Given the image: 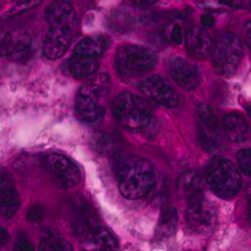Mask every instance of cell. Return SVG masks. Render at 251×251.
<instances>
[{
  "label": "cell",
  "instance_id": "1",
  "mask_svg": "<svg viewBox=\"0 0 251 251\" xmlns=\"http://www.w3.org/2000/svg\"><path fill=\"white\" fill-rule=\"evenodd\" d=\"M116 174L121 194L129 200L145 197L155 185L153 165L142 157L123 158L117 165Z\"/></svg>",
  "mask_w": 251,
  "mask_h": 251
},
{
  "label": "cell",
  "instance_id": "2",
  "mask_svg": "<svg viewBox=\"0 0 251 251\" xmlns=\"http://www.w3.org/2000/svg\"><path fill=\"white\" fill-rule=\"evenodd\" d=\"M112 113L121 126L133 131L146 128L152 119L150 102L131 93H123L113 100Z\"/></svg>",
  "mask_w": 251,
  "mask_h": 251
},
{
  "label": "cell",
  "instance_id": "3",
  "mask_svg": "<svg viewBox=\"0 0 251 251\" xmlns=\"http://www.w3.org/2000/svg\"><path fill=\"white\" fill-rule=\"evenodd\" d=\"M204 177L211 190L220 198L234 197L241 187V176L234 164L225 158H214L209 162Z\"/></svg>",
  "mask_w": 251,
  "mask_h": 251
},
{
  "label": "cell",
  "instance_id": "4",
  "mask_svg": "<svg viewBox=\"0 0 251 251\" xmlns=\"http://www.w3.org/2000/svg\"><path fill=\"white\" fill-rule=\"evenodd\" d=\"M157 57L148 48L135 45L120 47L115 54V66L122 76H136L153 69Z\"/></svg>",
  "mask_w": 251,
  "mask_h": 251
},
{
  "label": "cell",
  "instance_id": "5",
  "mask_svg": "<svg viewBox=\"0 0 251 251\" xmlns=\"http://www.w3.org/2000/svg\"><path fill=\"white\" fill-rule=\"evenodd\" d=\"M211 56L216 72L223 75H232L243 57V47L240 38L231 32L220 35L212 46Z\"/></svg>",
  "mask_w": 251,
  "mask_h": 251
},
{
  "label": "cell",
  "instance_id": "6",
  "mask_svg": "<svg viewBox=\"0 0 251 251\" xmlns=\"http://www.w3.org/2000/svg\"><path fill=\"white\" fill-rule=\"evenodd\" d=\"M108 94L107 79L99 78L97 81L83 86L75 100V115L85 123H94L103 114L102 100Z\"/></svg>",
  "mask_w": 251,
  "mask_h": 251
},
{
  "label": "cell",
  "instance_id": "7",
  "mask_svg": "<svg viewBox=\"0 0 251 251\" xmlns=\"http://www.w3.org/2000/svg\"><path fill=\"white\" fill-rule=\"evenodd\" d=\"M67 218L74 233L85 239L96 229L98 216L90 203L80 196H74L67 202Z\"/></svg>",
  "mask_w": 251,
  "mask_h": 251
},
{
  "label": "cell",
  "instance_id": "8",
  "mask_svg": "<svg viewBox=\"0 0 251 251\" xmlns=\"http://www.w3.org/2000/svg\"><path fill=\"white\" fill-rule=\"evenodd\" d=\"M218 212L213 202L208 200L204 193L187 201L186 218L188 224L196 232H209L217 223Z\"/></svg>",
  "mask_w": 251,
  "mask_h": 251
},
{
  "label": "cell",
  "instance_id": "9",
  "mask_svg": "<svg viewBox=\"0 0 251 251\" xmlns=\"http://www.w3.org/2000/svg\"><path fill=\"white\" fill-rule=\"evenodd\" d=\"M46 167L55 185L61 189H72L81 180L79 169L66 156L50 153L46 157Z\"/></svg>",
  "mask_w": 251,
  "mask_h": 251
},
{
  "label": "cell",
  "instance_id": "10",
  "mask_svg": "<svg viewBox=\"0 0 251 251\" xmlns=\"http://www.w3.org/2000/svg\"><path fill=\"white\" fill-rule=\"evenodd\" d=\"M140 90L153 101L166 108H175L180 102L179 96L170 82L158 75L146 78L140 85Z\"/></svg>",
  "mask_w": 251,
  "mask_h": 251
},
{
  "label": "cell",
  "instance_id": "11",
  "mask_svg": "<svg viewBox=\"0 0 251 251\" xmlns=\"http://www.w3.org/2000/svg\"><path fill=\"white\" fill-rule=\"evenodd\" d=\"M72 25H53L46 34L43 50L49 59H57L68 50L74 35Z\"/></svg>",
  "mask_w": 251,
  "mask_h": 251
},
{
  "label": "cell",
  "instance_id": "12",
  "mask_svg": "<svg viewBox=\"0 0 251 251\" xmlns=\"http://www.w3.org/2000/svg\"><path fill=\"white\" fill-rule=\"evenodd\" d=\"M169 71L177 85L186 91L195 90L200 82L197 67L182 57L173 58L169 64Z\"/></svg>",
  "mask_w": 251,
  "mask_h": 251
},
{
  "label": "cell",
  "instance_id": "13",
  "mask_svg": "<svg viewBox=\"0 0 251 251\" xmlns=\"http://www.w3.org/2000/svg\"><path fill=\"white\" fill-rule=\"evenodd\" d=\"M20 206V197L12 175L6 170H0V215L11 217Z\"/></svg>",
  "mask_w": 251,
  "mask_h": 251
},
{
  "label": "cell",
  "instance_id": "14",
  "mask_svg": "<svg viewBox=\"0 0 251 251\" xmlns=\"http://www.w3.org/2000/svg\"><path fill=\"white\" fill-rule=\"evenodd\" d=\"M212 40L206 30L201 27H191L186 34V50L193 57L205 58L212 50Z\"/></svg>",
  "mask_w": 251,
  "mask_h": 251
},
{
  "label": "cell",
  "instance_id": "15",
  "mask_svg": "<svg viewBox=\"0 0 251 251\" xmlns=\"http://www.w3.org/2000/svg\"><path fill=\"white\" fill-rule=\"evenodd\" d=\"M223 129L227 138L232 142H245L250 138L247 121L239 114H228L223 118Z\"/></svg>",
  "mask_w": 251,
  "mask_h": 251
},
{
  "label": "cell",
  "instance_id": "16",
  "mask_svg": "<svg viewBox=\"0 0 251 251\" xmlns=\"http://www.w3.org/2000/svg\"><path fill=\"white\" fill-rule=\"evenodd\" d=\"M46 17L50 25H75V10L73 5L69 1H67V0H55V1L51 2L46 10Z\"/></svg>",
  "mask_w": 251,
  "mask_h": 251
},
{
  "label": "cell",
  "instance_id": "17",
  "mask_svg": "<svg viewBox=\"0 0 251 251\" xmlns=\"http://www.w3.org/2000/svg\"><path fill=\"white\" fill-rule=\"evenodd\" d=\"M83 247L88 250L110 251L118 248V242L108 229L97 226L94 231L83 239Z\"/></svg>",
  "mask_w": 251,
  "mask_h": 251
},
{
  "label": "cell",
  "instance_id": "18",
  "mask_svg": "<svg viewBox=\"0 0 251 251\" xmlns=\"http://www.w3.org/2000/svg\"><path fill=\"white\" fill-rule=\"evenodd\" d=\"M178 193L187 201L203 194V182L201 176L196 172H186L182 174L177 182Z\"/></svg>",
  "mask_w": 251,
  "mask_h": 251
},
{
  "label": "cell",
  "instance_id": "19",
  "mask_svg": "<svg viewBox=\"0 0 251 251\" xmlns=\"http://www.w3.org/2000/svg\"><path fill=\"white\" fill-rule=\"evenodd\" d=\"M199 141L202 147L208 152H217L222 146V138L220 136L219 124H199L198 128Z\"/></svg>",
  "mask_w": 251,
  "mask_h": 251
},
{
  "label": "cell",
  "instance_id": "20",
  "mask_svg": "<svg viewBox=\"0 0 251 251\" xmlns=\"http://www.w3.org/2000/svg\"><path fill=\"white\" fill-rule=\"evenodd\" d=\"M70 71L76 78L91 76L97 73L99 62L94 56L75 53L70 60Z\"/></svg>",
  "mask_w": 251,
  "mask_h": 251
},
{
  "label": "cell",
  "instance_id": "21",
  "mask_svg": "<svg viewBox=\"0 0 251 251\" xmlns=\"http://www.w3.org/2000/svg\"><path fill=\"white\" fill-rule=\"evenodd\" d=\"M40 250L44 251H71L73 250L72 244L59 234L56 230L46 227L43 229L39 240Z\"/></svg>",
  "mask_w": 251,
  "mask_h": 251
},
{
  "label": "cell",
  "instance_id": "22",
  "mask_svg": "<svg viewBox=\"0 0 251 251\" xmlns=\"http://www.w3.org/2000/svg\"><path fill=\"white\" fill-rule=\"evenodd\" d=\"M107 48L108 44L106 38L101 35H97L87 37L79 41L75 47V51L78 54H86L96 57L103 53V51L107 50Z\"/></svg>",
  "mask_w": 251,
  "mask_h": 251
},
{
  "label": "cell",
  "instance_id": "23",
  "mask_svg": "<svg viewBox=\"0 0 251 251\" xmlns=\"http://www.w3.org/2000/svg\"><path fill=\"white\" fill-rule=\"evenodd\" d=\"M178 214L176 208L173 206L167 207L163 211L157 227V236L160 239L170 237L177 227Z\"/></svg>",
  "mask_w": 251,
  "mask_h": 251
},
{
  "label": "cell",
  "instance_id": "24",
  "mask_svg": "<svg viewBox=\"0 0 251 251\" xmlns=\"http://www.w3.org/2000/svg\"><path fill=\"white\" fill-rule=\"evenodd\" d=\"M31 51L32 49L30 37L28 34L23 33L14 39L10 55L14 60L25 61L31 56Z\"/></svg>",
  "mask_w": 251,
  "mask_h": 251
},
{
  "label": "cell",
  "instance_id": "25",
  "mask_svg": "<svg viewBox=\"0 0 251 251\" xmlns=\"http://www.w3.org/2000/svg\"><path fill=\"white\" fill-rule=\"evenodd\" d=\"M41 2H43V0H19V1L15 5H13V7L9 10L8 15L11 17L22 14L25 11H28L36 7Z\"/></svg>",
  "mask_w": 251,
  "mask_h": 251
},
{
  "label": "cell",
  "instance_id": "26",
  "mask_svg": "<svg viewBox=\"0 0 251 251\" xmlns=\"http://www.w3.org/2000/svg\"><path fill=\"white\" fill-rule=\"evenodd\" d=\"M237 161L241 171L251 177V149H243L237 153Z\"/></svg>",
  "mask_w": 251,
  "mask_h": 251
},
{
  "label": "cell",
  "instance_id": "27",
  "mask_svg": "<svg viewBox=\"0 0 251 251\" xmlns=\"http://www.w3.org/2000/svg\"><path fill=\"white\" fill-rule=\"evenodd\" d=\"M13 41L14 38L8 31L0 29V56L10 54L13 47Z\"/></svg>",
  "mask_w": 251,
  "mask_h": 251
},
{
  "label": "cell",
  "instance_id": "28",
  "mask_svg": "<svg viewBox=\"0 0 251 251\" xmlns=\"http://www.w3.org/2000/svg\"><path fill=\"white\" fill-rule=\"evenodd\" d=\"M45 214H46L45 207L36 202L29 207L28 211L26 213V218L30 222H39L44 219Z\"/></svg>",
  "mask_w": 251,
  "mask_h": 251
},
{
  "label": "cell",
  "instance_id": "29",
  "mask_svg": "<svg viewBox=\"0 0 251 251\" xmlns=\"http://www.w3.org/2000/svg\"><path fill=\"white\" fill-rule=\"evenodd\" d=\"M14 248L16 250H20V251H31L33 250V245L30 242V240L28 239L27 235L25 233H20L16 239Z\"/></svg>",
  "mask_w": 251,
  "mask_h": 251
},
{
  "label": "cell",
  "instance_id": "30",
  "mask_svg": "<svg viewBox=\"0 0 251 251\" xmlns=\"http://www.w3.org/2000/svg\"><path fill=\"white\" fill-rule=\"evenodd\" d=\"M171 39L176 45H181L183 41V31L180 25H175L171 31Z\"/></svg>",
  "mask_w": 251,
  "mask_h": 251
},
{
  "label": "cell",
  "instance_id": "31",
  "mask_svg": "<svg viewBox=\"0 0 251 251\" xmlns=\"http://www.w3.org/2000/svg\"><path fill=\"white\" fill-rule=\"evenodd\" d=\"M242 35L243 39L247 47L251 50V22H248L245 24V25L242 28Z\"/></svg>",
  "mask_w": 251,
  "mask_h": 251
},
{
  "label": "cell",
  "instance_id": "32",
  "mask_svg": "<svg viewBox=\"0 0 251 251\" xmlns=\"http://www.w3.org/2000/svg\"><path fill=\"white\" fill-rule=\"evenodd\" d=\"M200 22L202 24L203 26L205 27H211L215 25V17L212 15V14H202L201 17H200Z\"/></svg>",
  "mask_w": 251,
  "mask_h": 251
},
{
  "label": "cell",
  "instance_id": "33",
  "mask_svg": "<svg viewBox=\"0 0 251 251\" xmlns=\"http://www.w3.org/2000/svg\"><path fill=\"white\" fill-rule=\"evenodd\" d=\"M218 2L223 4V5L232 7V8H236V9L241 8L244 4L242 0H218Z\"/></svg>",
  "mask_w": 251,
  "mask_h": 251
},
{
  "label": "cell",
  "instance_id": "34",
  "mask_svg": "<svg viewBox=\"0 0 251 251\" xmlns=\"http://www.w3.org/2000/svg\"><path fill=\"white\" fill-rule=\"evenodd\" d=\"M10 239L9 233L7 232V230L3 228L1 225H0V247L4 246Z\"/></svg>",
  "mask_w": 251,
  "mask_h": 251
},
{
  "label": "cell",
  "instance_id": "35",
  "mask_svg": "<svg viewBox=\"0 0 251 251\" xmlns=\"http://www.w3.org/2000/svg\"><path fill=\"white\" fill-rule=\"evenodd\" d=\"M132 1L137 6L146 7V6H150V5H153V4L157 3L159 0H132Z\"/></svg>",
  "mask_w": 251,
  "mask_h": 251
},
{
  "label": "cell",
  "instance_id": "36",
  "mask_svg": "<svg viewBox=\"0 0 251 251\" xmlns=\"http://www.w3.org/2000/svg\"><path fill=\"white\" fill-rule=\"evenodd\" d=\"M246 194H247V202H248V212H249V217L251 220V183L247 186Z\"/></svg>",
  "mask_w": 251,
  "mask_h": 251
},
{
  "label": "cell",
  "instance_id": "37",
  "mask_svg": "<svg viewBox=\"0 0 251 251\" xmlns=\"http://www.w3.org/2000/svg\"><path fill=\"white\" fill-rule=\"evenodd\" d=\"M246 112H247L249 118L251 119V104H250V106H246Z\"/></svg>",
  "mask_w": 251,
  "mask_h": 251
},
{
  "label": "cell",
  "instance_id": "38",
  "mask_svg": "<svg viewBox=\"0 0 251 251\" xmlns=\"http://www.w3.org/2000/svg\"><path fill=\"white\" fill-rule=\"evenodd\" d=\"M249 6H250V9H251V0H250V2H249Z\"/></svg>",
  "mask_w": 251,
  "mask_h": 251
}]
</instances>
